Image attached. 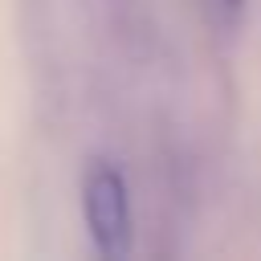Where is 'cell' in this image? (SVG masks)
Wrapping results in <instances>:
<instances>
[{"label":"cell","mask_w":261,"mask_h":261,"mask_svg":"<svg viewBox=\"0 0 261 261\" xmlns=\"http://www.w3.org/2000/svg\"><path fill=\"white\" fill-rule=\"evenodd\" d=\"M86 220L106 257H122L130 249V200L126 184L114 167H94L86 179Z\"/></svg>","instance_id":"1"}]
</instances>
